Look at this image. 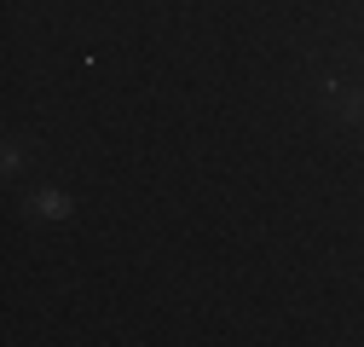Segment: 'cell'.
<instances>
[{"label":"cell","instance_id":"6da1fadb","mask_svg":"<svg viewBox=\"0 0 364 347\" xmlns=\"http://www.w3.org/2000/svg\"><path fill=\"white\" fill-rule=\"evenodd\" d=\"M29 208H41V214H64V208H70V203H64V197H58V191H41V197H35V203H29Z\"/></svg>","mask_w":364,"mask_h":347}]
</instances>
